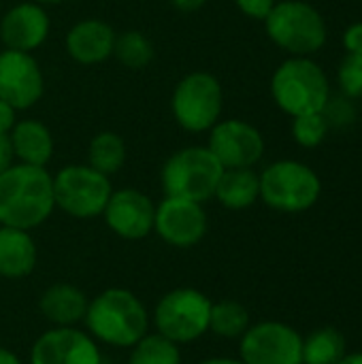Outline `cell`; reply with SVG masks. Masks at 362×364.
<instances>
[{
	"label": "cell",
	"instance_id": "ac0fdd59",
	"mask_svg": "<svg viewBox=\"0 0 362 364\" xmlns=\"http://www.w3.org/2000/svg\"><path fill=\"white\" fill-rule=\"evenodd\" d=\"M87 305L85 292L66 282L49 286L38 299V309L51 326H77L83 322Z\"/></svg>",
	"mask_w": 362,
	"mask_h": 364
},
{
	"label": "cell",
	"instance_id": "30bf717a",
	"mask_svg": "<svg viewBox=\"0 0 362 364\" xmlns=\"http://www.w3.org/2000/svg\"><path fill=\"white\" fill-rule=\"evenodd\" d=\"M239 358L245 364H303V337L275 320L250 324L239 339Z\"/></svg>",
	"mask_w": 362,
	"mask_h": 364
},
{
	"label": "cell",
	"instance_id": "74e56055",
	"mask_svg": "<svg viewBox=\"0 0 362 364\" xmlns=\"http://www.w3.org/2000/svg\"><path fill=\"white\" fill-rule=\"evenodd\" d=\"M32 2H38V4L47 6V4H62L64 0H32Z\"/></svg>",
	"mask_w": 362,
	"mask_h": 364
},
{
	"label": "cell",
	"instance_id": "7c38bea8",
	"mask_svg": "<svg viewBox=\"0 0 362 364\" xmlns=\"http://www.w3.org/2000/svg\"><path fill=\"white\" fill-rule=\"evenodd\" d=\"M209 228V218L203 203L164 196L156 205L154 232L171 247L188 250L198 245Z\"/></svg>",
	"mask_w": 362,
	"mask_h": 364
},
{
	"label": "cell",
	"instance_id": "8fae6325",
	"mask_svg": "<svg viewBox=\"0 0 362 364\" xmlns=\"http://www.w3.org/2000/svg\"><path fill=\"white\" fill-rule=\"evenodd\" d=\"M207 147L224 168H254L267 149L262 132L239 117L220 119L209 130Z\"/></svg>",
	"mask_w": 362,
	"mask_h": 364
},
{
	"label": "cell",
	"instance_id": "4fadbf2b",
	"mask_svg": "<svg viewBox=\"0 0 362 364\" xmlns=\"http://www.w3.org/2000/svg\"><path fill=\"white\" fill-rule=\"evenodd\" d=\"M45 92L43 70L28 51H0V98L17 111L32 109Z\"/></svg>",
	"mask_w": 362,
	"mask_h": 364
},
{
	"label": "cell",
	"instance_id": "d4e9b609",
	"mask_svg": "<svg viewBox=\"0 0 362 364\" xmlns=\"http://www.w3.org/2000/svg\"><path fill=\"white\" fill-rule=\"evenodd\" d=\"M154 53L156 51H154L151 41L139 30H126L115 36L113 58L130 70H141L149 66L154 60Z\"/></svg>",
	"mask_w": 362,
	"mask_h": 364
},
{
	"label": "cell",
	"instance_id": "e575fe53",
	"mask_svg": "<svg viewBox=\"0 0 362 364\" xmlns=\"http://www.w3.org/2000/svg\"><path fill=\"white\" fill-rule=\"evenodd\" d=\"M0 364H21V360L13 350H9L6 346L0 343Z\"/></svg>",
	"mask_w": 362,
	"mask_h": 364
},
{
	"label": "cell",
	"instance_id": "6da1fadb",
	"mask_svg": "<svg viewBox=\"0 0 362 364\" xmlns=\"http://www.w3.org/2000/svg\"><path fill=\"white\" fill-rule=\"evenodd\" d=\"M55 209L53 175L47 166L13 162L0 175V226L32 230Z\"/></svg>",
	"mask_w": 362,
	"mask_h": 364
},
{
	"label": "cell",
	"instance_id": "d6986e66",
	"mask_svg": "<svg viewBox=\"0 0 362 364\" xmlns=\"http://www.w3.org/2000/svg\"><path fill=\"white\" fill-rule=\"evenodd\" d=\"M11 149L17 162L30 166H47L53 158V134L38 119H17L9 132Z\"/></svg>",
	"mask_w": 362,
	"mask_h": 364
},
{
	"label": "cell",
	"instance_id": "3957f363",
	"mask_svg": "<svg viewBox=\"0 0 362 364\" xmlns=\"http://www.w3.org/2000/svg\"><path fill=\"white\" fill-rule=\"evenodd\" d=\"M331 94V79L314 58L288 55L271 77V98L290 117L322 111Z\"/></svg>",
	"mask_w": 362,
	"mask_h": 364
},
{
	"label": "cell",
	"instance_id": "8992f818",
	"mask_svg": "<svg viewBox=\"0 0 362 364\" xmlns=\"http://www.w3.org/2000/svg\"><path fill=\"white\" fill-rule=\"evenodd\" d=\"M224 166L205 145H190L166 158L160 181L164 196L207 203L213 198Z\"/></svg>",
	"mask_w": 362,
	"mask_h": 364
},
{
	"label": "cell",
	"instance_id": "603a6c76",
	"mask_svg": "<svg viewBox=\"0 0 362 364\" xmlns=\"http://www.w3.org/2000/svg\"><path fill=\"white\" fill-rule=\"evenodd\" d=\"M126 162V143L117 132L102 130L87 145V162L98 173L111 177Z\"/></svg>",
	"mask_w": 362,
	"mask_h": 364
},
{
	"label": "cell",
	"instance_id": "8d00e7d4",
	"mask_svg": "<svg viewBox=\"0 0 362 364\" xmlns=\"http://www.w3.org/2000/svg\"><path fill=\"white\" fill-rule=\"evenodd\" d=\"M337 364H362V352H352V354H346Z\"/></svg>",
	"mask_w": 362,
	"mask_h": 364
},
{
	"label": "cell",
	"instance_id": "2e32d148",
	"mask_svg": "<svg viewBox=\"0 0 362 364\" xmlns=\"http://www.w3.org/2000/svg\"><path fill=\"white\" fill-rule=\"evenodd\" d=\"M51 30L49 15L38 2H19L0 15V41L4 49L28 51L38 49Z\"/></svg>",
	"mask_w": 362,
	"mask_h": 364
},
{
	"label": "cell",
	"instance_id": "7a4b0ae2",
	"mask_svg": "<svg viewBox=\"0 0 362 364\" xmlns=\"http://www.w3.org/2000/svg\"><path fill=\"white\" fill-rule=\"evenodd\" d=\"M83 324L96 343L130 350L149 333L151 316L134 292L109 288L90 299Z\"/></svg>",
	"mask_w": 362,
	"mask_h": 364
},
{
	"label": "cell",
	"instance_id": "ffe728a7",
	"mask_svg": "<svg viewBox=\"0 0 362 364\" xmlns=\"http://www.w3.org/2000/svg\"><path fill=\"white\" fill-rule=\"evenodd\" d=\"M38 252L30 230L0 226V277L23 279L36 269Z\"/></svg>",
	"mask_w": 362,
	"mask_h": 364
},
{
	"label": "cell",
	"instance_id": "f35d334b",
	"mask_svg": "<svg viewBox=\"0 0 362 364\" xmlns=\"http://www.w3.org/2000/svg\"><path fill=\"white\" fill-rule=\"evenodd\" d=\"M0 9H2V0H0Z\"/></svg>",
	"mask_w": 362,
	"mask_h": 364
},
{
	"label": "cell",
	"instance_id": "484cf974",
	"mask_svg": "<svg viewBox=\"0 0 362 364\" xmlns=\"http://www.w3.org/2000/svg\"><path fill=\"white\" fill-rule=\"evenodd\" d=\"M128 364H181V350L162 335L147 333L130 348Z\"/></svg>",
	"mask_w": 362,
	"mask_h": 364
},
{
	"label": "cell",
	"instance_id": "52a82bcc",
	"mask_svg": "<svg viewBox=\"0 0 362 364\" xmlns=\"http://www.w3.org/2000/svg\"><path fill=\"white\" fill-rule=\"evenodd\" d=\"M211 299L196 288H175L154 307L151 326L164 339L186 346L209 333Z\"/></svg>",
	"mask_w": 362,
	"mask_h": 364
},
{
	"label": "cell",
	"instance_id": "f1b7e54d",
	"mask_svg": "<svg viewBox=\"0 0 362 364\" xmlns=\"http://www.w3.org/2000/svg\"><path fill=\"white\" fill-rule=\"evenodd\" d=\"M339 94L361 100L362 98V53H346L337 68Z\"/></svg>",
	"mask_w": 362,
	"mask_h": 364
},
{
	"label": "cell",
	"instance_id": "9a60e30c",
	"mask_svg": "<svg viewBox=\"0 0 362 364\" xmlns=\"http://www.w3.org/2000/svg\"><path fill=\"white\" fill-rule=\"evenodd\" d=\"M102 218L113 235L126 241H141L154 232L156 205L154 200L134 188L113 190Z\"/></svg>",
	"mask_w": 362,
	"mask_h": 364
},
{
	"label": "cell",
	"instance_id": "277c9868",
	"mask_svg": "<svg viewBox=\"0 0 362 364\" xmlns=\"http://www.w3.org/2000/svg\"><path fill=\"white\" fill-rule=\"evenodd\" d=\"M267 36L288 55L314 58L329 41L324 15L307 0H277L265 17Z\"/></svg>",
	"mask_w": 362,
	"mask_h": 364
},
{
	"label": "cell",
	"instance_id": "9c48e42d",
	"mask_svg": "<svg viewBox=\"0 0 362 364\" xmlns=\"http://www.w3.org/2000/svg\"><path fill=\"white\" fill-rule=\"evenodd\" d=\"M111 192V179L90 164H68L53 175L55 207L77 220L102 215Z\"/></svg>",
	"mask_w": 362,
	"mask_h": 364
},
{
	"label": "cell",
	"instance_id": "1f68e13d",
	"mask_svg": "<svg viewBox=\"0 0 362 364\" xmlns=\"http://www.w3.org/2000/svg\"><path fill=\"white\" fill-rule=\"evenodd\" d=\"M17 122V109L0 98V134H9Z\"/></svg>",
	"mask_w": 362,
	"mask_h": 364
},
{
	"label": "cell",
	"instance_id": "836d02e7",
	"mask_svg": "<svg viewBox=\"0 0 362 364\" xmlns=\"http://www.w3.org/2000/svg\"><path fill=\"white\" fill-rule=\"evenodd\" d=\"M207 0H171V4L183 13H192V11H198Z\"/></svg>",
	"mask_w": 362,
	"mask_h": 364
},
{
	"label": "cell",
	"instance_id": "44dd1931",
	"mask_svg": "<svg viewBox=\"0 0 362 364\" xmlns=\"http://www.w3.org/2000/svg\"><path fill=\"white\" fill-rule=\"evenodd\" d=\"M213 198L230 211L250 209L260 200V175L254 168H224Z\"/></svg>",
	"mask_w": 362,
	"mask_h": 364
},
{
	"label": "cell",
	"instance_id": "4dcf8cb0",
	"mask_svg": "<svg viewBox=\"0 0 362 364\" xmlns=\"http://www.w3.org/2000/svg\"><path fill=\"white\" fill-rule=\"evenodd\" d=\"M341 43L346 53H362V21H354L344 30Z\"/></svg>",
	"mask_w": 362,
	"mask_h": 364
},
{
	"label": "cell",
	"instance_id": "5bb4252c",
	"mask_svg": "<svg viewBox=\"0 0 362 364\" xmlns=\"http://www.w3.org/2000/svg\"><path fill=\"white\" fill-rule=\"evenodd\" d=\"M30 364H102L98 343L77 326H51L30 348Z\"/></svg>",
	"mask_w": 362,
	"mask_h": 364
},
{
	"label": "cell",
	"instance_id": "83f0119b",
	"mask_svg": "<svg viewBox=\"0 0 362 364\" xmlns=\"http://www.w3.org/2000/svg\"><path fill=\"white\" fill-rule=\"evenodd\" d=\"M322 115L329 124L331 130H344V128H350L356 117H358V109H356V100L344 96V94H331L324 109H322Z\"/></svg>",
	"mask_w": 362,
	"mask_h": 364
},
{
	"label": "cell",
	"instance_id": "ba28073f",
	"mask_svg": "<svg viewBox=\"0 0 362 364\" xmlns=\"http://www.w3.org/2000/svg\"><path fill=\"white\" fill-rule=\"evenodd\" d=\"M222 83L207 70L188 73L175 85L171 96L173 117L188 132H209L222 119Z\"/></svg>",
	"mask_w": 362,
	"mask_h": 364
},
{
	"label": "cell",
	"instance_id": "4316f807",
	"mask_svg": "<svg viewBox=\"0 0 362 364\" xmlns=\"http://www.w3.org/2000/svg\"><path fill=\"white\" fill-rule=\"evenodd\" d=\"M290 132H292V139H294V143L299 147L316 149V147H320L326 141L331 128H329L322 111H318V113H305V115L292 117Z\"/></svg>",
	"mask_w": 362,
	"mask_h": 364
},
{
	"label": "cell",
	"instance_id": "7402d4cb",
	"mask_svg": "<svg viewBox=\"0 0 362 364\" xmlns=\"http://www.w3.org/2000/svg\"><path fill=\"white\" fill-rule=\"evenodd\" d=\"M346 354V337L335 326H322L303 337V364H337Z\"/></svg>",
	"mask_w": 362,
	"mask_h": 364
},
{
	"label": "cell",
	"instance_id": "e0dca14e",
	"mask_svg": "<svg viewBox=\"0 0 362 364\" xmlns=\"http://www.w3.org/2000/svg\"><path fill=\"white\" fill-rule=\"evenodd\" d=\"M117 32L102 19L90 17L77 21L64 38L68 55L79 64H100L113 55Z\"/></svg>",
	"mask_w": 362,
	"mask_h": 364
},
{
	"label": "cell",
	"instance_id": "d6a6232c",
	"mask_svg": "<svg viewBox=\"0 0 362 364\" xmlns=\"http://www.w3.org/2000/svg\"><path fill=\"white\" fill-rule=\"evenodd\" d=\"M15 162L13 149H11V141L9 134H0V175Z\"/></svg>",
	"mask_w": 362,
	"mask_h": 364
},
{
	"label": "cell",
	"instance_id": "cb8c5ba5",
	"mask_svg": "<svg viewBox=\"0 0 362 364\" xmlns=\"http://www.w3.org/2000/svg\"><path fill=\"white\" fill-rule=\"evenodd\" d=\"M250 324H252L250 311L239 301L224 299V301L211 303L209 333L222 339H241L243 333L250 328Z\"/></svg>",
	"mask_w": 362,
	"mask_h": 364
},
{
	"label": "cell",
	"instance_id": "5b68a950",
	"mask_svg": "<svg viewBox=\"0 0 362 364\" xmlns=\"http://www.w3.org/2000/svg\"><path fill=\"white\" fill-rule=\"evenodd\" d=\"M260 175V200L280 213H305L322 196L320 175L301 160H275Z\"/></svg>",
	"mask_w": 362,
	"mask_h": 364
},
{
	"label": "cell",
	"instance_id": "f546056e",
	"mask_svg": "<svg viewBox=\"0 0 362 364\" xmlns=\"http://www.w3.org/2000/svg\"><path fill=\"white\" fill-rule=\"evenodd\" d=\"M277 0H235L237 9L250 17V19H258V21H265V17L271 13V9L275 6Z\"/></svg>",
	"mask_w": 362,
	"mask_h": 364
},
{
	"label": "cell",
	"instance_id": "d590c367",
	"mask_svg": "<svg viewBox=\"0 0 362 364\" xmlns=\"http://www.w3.org/2000/svg\"><path fill=\"white\" fill-rule=\"evenodd\" d=\"M198 364H245L241 358H222V356H218V358H207V360H203V363Z\"/></svg>",
	"mask_w": 362,
	"mask_h": 364
},
{
	"label": "cell",
	"instance_id": "ab89813d",
	"mask_svg": "<svg viewBox=\"0 0 362 364\" xmlns=\"http://www.w3.org/2000/svg\"><path fill=\"white\" fill-rule=\"evenodd\" d=\"M361 341H362V331H361Z\"/></svg>",
	"mask_w": 362,
	"mask_h": 364
}]
</instances>
